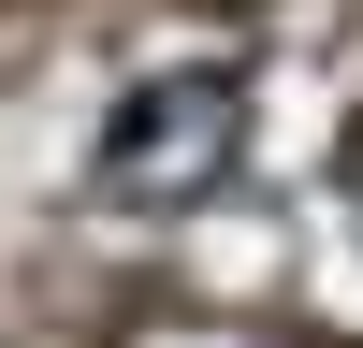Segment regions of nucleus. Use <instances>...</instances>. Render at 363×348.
Returning <instances> with one entry per match:
<instances>
[{
  "mask_svg": "<svg viewBox=\"0 0 363 348\" xmlns=\"http://www.w3.org/2000/svg\"><path fill=\"white\" fill-rule=\"evenodd\" d=\"M233 145H247V73L233 58H174V73H145L102 116V203L174 218V203H203L233 174Z\"/></svg>",
  "mask_w": 363,
  "mask_h": 348,
  "instance_id": "nucleus-1",
  "label": "nucleus"
}]
</instances>
